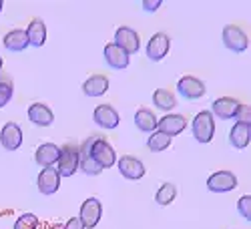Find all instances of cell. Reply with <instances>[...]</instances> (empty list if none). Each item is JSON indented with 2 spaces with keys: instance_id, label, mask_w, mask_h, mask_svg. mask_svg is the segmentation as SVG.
Listing matches in <instances>:
<instances>
[{
  "instance_id": "cb8c5ba5",
  "label": "cell",
  "mask_w": 251,
  "mask_h": 229,
  "mask_svg": "<svg viewBox=\"0 0 251 229\" xmlns=\"http://www.w3.org/2000/svg\"><path fill=\"white\" fill-rule=\"evenodd\" d=\"M135 125L143 133H155L157 131V117L149 109H139L135 113Z\"/></svg>"
},
{
  "instance_id": "6da1fadb",
  "label": "cell",
  "mask_w": 251,
  "mask_h": 229,
  "mask_svg": "<svg viewBox=\"0 0 251 229\" xmlns=\"http://www.w3.org/2000/svg\"><path fill=\"white\" fill-rule=\"evenodd\" d=\"M193 137L199 141V143H209L215 135V119L209 111H201L197 113V117L193 119Z\"/></svg>"
},
{
  "instance_id": "9c48e42d",
  "label": "cell",
  "mask_w": 251,
  "mask_h": 229,
  "mask_svg": "<svg viewBox=\"0 0 251 229\" xmlns=\"http://www.w3.org/2000/svg\"><path fill=\"white\" fill-rule=\"evenodd\" d=\"M36 183H38V191L43 195H52L60 187V173L56 171V167H45L40 171Z\"/></svg>"
},
{
  "instance_id": "d6986e66",
  "label": "cell",
  "mask_w": 251,
  "mask_h": 229,
  "mask_svg": "<svg viewBox=\"0 0 251 229\" xmlns=\"http://www.w3.org/2000/svg\"><path fill=\"white\" fill-rule=\"evenodd\" d=\"M58 153L60 149L52 143H43L34 153V161L40 165V167H52V165L58 161Z\"/></svg>"
},
{
  "instance_id": "4316f807",
  "label": "cell",
  "mask_w": 251,
  "mask_h": 229,
  "mask_svg": "<svg viewBox=\"0 0 251 229\" xmlns=\"http://www.w3.org/2000/svg\"><path fill=\"white\" fill-rule=\"evenodd\" d=\"M169 145H171V137L165 135V133H161V131H155V133L149 137V141H147V147H149L153 153L165 151L167 147H169Z\"/></svg>"
},
{
  "instance_id": "ac0fdd59",
  "label": "cell",
  "mask_w": 251,
  "mask_h": 229,
  "mask_svg": "<svg viewBox=\"0 0 251 229\" xmlns=\"http://www.w3.org/2000/svg\"><path fill=\"white\" fill-rule=\"evenodd\" d=\"M109 91V78L104 75H93L82 82V93L87 97H102Z\"/></svg>"
},
{
  "instance_id": "277c9868",
  "label": "cell",
  "mask_w": 251,
  "mask_h": 229,
  "mask_svg": "<svg viewBox=\"0 0 251 229\" xmlns=\"http://www.w3.org/2000/svg\"><path fill=\"white\" fill-rule=\"evenodd\" d=\"M223 45L233 52H243L249 47V38L239 26L229 25V26L223 28Z\"/></svg>"
},
{
  "instance_id": "4fadbf2b",
  "label": "cell",
  "mask_w": 251,
  "mask_h": 229,
  "mask_svg": "<svg viewBox=\"0 0 251 229\" xmlns=\"http://www.w3.org/2000/svg\"><path fill=\"white\" fill-rule=\"evenodd\" d=\"M119 171L125 179H131V181H137L145 175V165L137 159V157H131V155H125L119 159Z\"/></svg>"
},
{
  "instance_id": "5bb4252c",
  "label": "cell",
  "mask_w": 251,
  "mask_h": 229,
  "mask_svg": "<svg viewBox=\"0 0 251 229\" xmlns=\"http://www.w3.org/2000/svg\"><path fill=\"white\" fill-rule=\"evenodd\" d=\"M93 119L99 127L102 129H117L119 127V113L111 107V105H99L93 113Z\"/></svg>"
},
{
  "instance_id": "7402d4cb",
  "label": "cell",
  "mask_w": 251,
  "mask_h": 229,
  "mask_svg": "<svg viewBox=\"0 0 251 229\" xmlns=\"http://www.w3.org/2000/svg\"><path fill=\"white\" fill-rule=\"evenodd\" d=\"M251 139V125H243V123H235V127L229 133V143L233 145L235 149H245Z\"/></svg>"
},
{
  "instance_id": "8fae6325",
  "label": "cell",
  "mask_w": 251,
  "mask_h": 229,
  "mask_svg": "<svg viewBox=\"0 0 251 229\" xmlns=\"http://www.w3.org/2000/svg\"><path fill=\"white\" fill-rule=\"evenodd\" d=\"M187 127V119L183 115H165L163 119L157 121V131L169 135L171 139L179 133H183Z\"/></svg>"
},
{
  "instance_id": "f1b7e54d",
  "label": "cell",
  "mask_w": 251,
  "mask_h": 229,
  "mask_svg": "<svg viewBox=\"0 0 251 229\" xmlns=\"http://www.w3.org/2000/svg\"><path fill=\"white\" fill-rule=\"evenodd\" d=\"M12 82L6 80V78H0V109H2L6 102H10L12 99Z\"/></svg>"
},
{
  "instance_id": "83f0119b",
  "label": "cell",
  "mask_w": 251,
  "mask_h": 229,
  "mask_svg": "<svg viewBox=\"0 0 251 229\" xmlns=\"http://www.w3.org/2000/svg\"><path fill=\"white\" fill-rule=\"evenodd\" d=\"M38 227V217L34 213H25L20 215L14 223V229H36Z\"/></svg>"
},
{
  "instance_id": "1f68e13d",
  "label": "cell",
  "mask_w": 251,
  "mask_h": 229,
  "mask_svg": "<svg viewBox=\"0 0 251 229\" xmlns=\"http://www.w3.org/2000/svg\"><path fill=\"white\" fill-rule=\"evenodd\" d=\"M161 4H163L161 0H145V2H143V8L147 10V12H155V10H157Z\"/></svg>"
},
{
  "instance_id": "484cf974",
  "label": "cell",
  "mask_w": 251,
  "mask_h": 229,
  "mask_svg": "<svg viewBox=\"0 0 251 229\" xmlns=\"http://www.w3.org/2000/svg\"><path fill=\"white\" fill-rule=\"evenodd\" d=\"M175 197H177V187L173 183H163L159 187V191L155 193V201L159 205H169V203H173Z\"/></svg>"
},
{
  "instance_id": "d6a6232c",
  "label": "cell",
  "mask_w": 251,
  "mask_h": 229,
  "mask_svg": "<svg viewBox=\"0 0 251 229\" xmlns=\"http://www.w3.org/2000/svg\"><path fill=\"white\" fill-rule=\"evenodd\" d=\"M65 229H85V225H82V221H80L78 217H73V219L67 221Z\"/></svg>"
},
{
  "instance_id": "d4e9b609",
  "label": "cell",
  "mask_w": 251,
  "mask_h": 229,
  "mask_svg": "<svg viewBox=\"0 0 251 229\" xmlns=\"http://www.w3.org/2000/svg\"><path fill=\"white\" fill-rule=\"evenodd\" d=\"M153 102H155V107L161 109V111H171V109H175V105H177L175 95H173L169 89H157V91L153 93Z\"/></svg>"
},
{
  "instance_id": "2e32d148",
  "label": "cell",
  "mask_w": 251,
  "mask_h": 229,
  "mask_svg": "<svg viewBox=\"0 0 251 229\" xmlns=\"http://www.w3.org/2000/svg\"><path fill=\"white\" fill-rule=\"evenodd\" d=\"M104 60H107V65L111 69H117V71H123L129 67V54L123 49H119L115 43L104 47Z\"/></svg>"
},
{
  "instance_id": "ffe728a7",
  "label": "cell",
  "mask_w": 251,
  "mask_h": 229,
  "mask_svg": "<svg viewBox=\"0 0 251 229\" xmlns=\"http://www.w3.org/2000/svg\"><path fill=\"white\" fill-rule=\"evenodd\" d=\"M28 119L34 125H38V127H49V125H52V121H54V115L47 105H43V102H34V105L28 107Z\"/></svg>"
},
{
  "instance_id": "8992f818",
  "label": "cell",
  "mask_w": 251,
  "mask_h": 229,
  "mask_svg": "<svg viewBox=\"0 0 251 229\" xmlns=\"http://www.w3.org/2000/svg\"><path fill=\"white\" fill-rule=\"evenodd\" d=\"M100 215H102V205H100L99 199L91 197V199H87L85 203L80 205V215H78V219L82 221L85 229L97 227V223L100 221Z\"/></svg>"
},
{
  "instance_id": "7a4b0ae2",
  "label": "cell",
  "mask_w": 251,
  "mask_h": 229,
  "mask_svg": "<svg viewBox=\"0 0 251 229\" xmlns=\"http://www.w3.org/2000/svg\"><path fill=\"white\" fill-rule=\"evenodd\" d=\"M91 155L93 159L97 161V165L100 169H109L115 165L117 161V155L113 151L111 145L104 141L102 137H93V143H91Z\"/></svg>"
},
{
  "instance_id": "4dcf8cb0",
  "label": "cell",
  "mask_w": 251,
  "mask_h": 229,
  "mask_svg": "<svg viewBox=\"0 0 251 229\" xmlns=\"http://www.w3.org/2000/svg\"><path fill=\"white\" fill-rule=\"evenodd\" d=\"M235 119H237V123L251 125V107L249 105H239L237 113H235Z\"/></svg>"
},
{
  "instance_id": "3957f363",
  "label": "cell",
  "mask_w": 251,
  "mask_h": 229,
  "mask_svg": "<svg viewBox=\"0 0 251 229\" xmlns=\"http://www.w3.org/2000/svg\"><path fill=\"white\" fill-rule=\"evenodd\" d=\"M58 167L56 171L60 173V177H71L76 173L78 169V151L73 147V145H65L58 153Z\"/></svg>"
},
{
  "instance_id": "30bf717a",
  "label": "cell",
  "mask_w": 251,
  "mask_h": 229,
  "mask_svg": "<svg viewBox=\"0 0 251 229\" xmlns=\"http://www.w3.org/2000/svg\"><path fill=\"white\" fill-rule=\"evenodd\" d=\"M0 145L6 151H16L23 145V131L16 123H6L2 131H0Z\"/></svg>"
},
{
  "instance_id": "603a6c76",
  "label": "cell",
  "mask_w": 251,
  "mask_h": 229,
  "mask_svg": "<svg viewBox=\"0 0 251 229\" xmlns=\"http://www.w3.org/2000/svg\"><path fill=\"white\" fill-rule=\"evenodd\" d=\"M26 36H28V45L32 47H43L47 40V26L40 18H34L26 28Z\"/></svg>"
},
{
  "instance_id": "e575fe53",
  "label": "cell",
  "mask_w": 251,
  "mask_h": 229,
  "mask_svg": "<svg viewBox=\"0 0 251 229\" xmlns=\"http://www.w3.org/2000/svg\"><path fill=\"white\" fill-rule=\"evenodd\" d=\"M0 71H2V58H0Z\"/></svg>"
},
{
  "instance_id": "44dd1931",
  "label": "cell",
  "mask_w": 251,
  "mask_h": 229,
  "mask_svg": "<svg viewBox=\"0 0 251 229\" xmlns=\"http://www.w3.org/2000/svg\"><path fill=\"white\" fill-rule=\"evenodd\" d=\"M2 45L6 51H12V52H23L26 47H28V36H26V30H10L4 40H2Z\"/></svg>"
},
{
  "instance_id": "ba28073f",
  "label": "cell",
  "mask_w": 251,
  "mask_h": 229,
  "mask_svg": "<svg viewBox=\"0 0 251 229\" xmlns=\"http://www.w3.org/2000/svg\"><path fill=\"white\" fill-rule=\"evenodd\" d=\"M177 91L183 99L187 101H195V99H201L205 95V85H203V80L195 78V76H183L179 78L177 82Z\"/></svg>"
},
{
  "instance_id": "f546056e",
  "label": "cell",
  "mask_w": 251,
  "mask_h": 229,
  "mask_svg": "<svg viewBox=\"0 0 251 229\" xmlns=\"http://www.w3.org/2000/svg\"><path fill=\"white\" fill-rule=\"evenodd\" d=\"M237 211L249 221L251 219V197L249 195H243L241 199H239V203H237Z\"/></svg>"
},
{
  "instance_id": "e0dca14e",
  "label": "cell",
  "mask_w": 251,
  "mask_h": 229,
  "mask_svg": "<svg viewBox=\"0 0 251 229\" xmlns=\"http://www.w3.org/2000/svg\"><path fill=\"white\" fill-rule=\"evenodd\" d=\"M237 107H239V101H235V99H231V97H221V99H215V101H213V107H211L213 113H211V115H215V117L227 121V119H233V117H235Z\"/></svg>"
},
{
  "instance_id": "52a82bcc",
  "label": "cell",
  "mask_w": 251,
  "mask_h": 229,
  "mask_svg": "<svg viewBox=\"0 0 251 229\" xmlns=\"http://www.w3.org/2000/svg\"><path fill=\"white\" fill-rule=\"evenodd\" d=\"M115 45H117L119 49H123L127 54H135V52L139 51V47H141V40H139V34H137L133 28L121 26V28H117V32H115Z\"/></svg>"
},
{
  "instance_id": "836d02e7",
  "label": "cell",
  "mask_w": 251,
  "mask_h": 229,
  "mask_svg": "<svg viewBox=\"0 0 251 229\" xmlns=\"http://www.w3.org/2000/svg\"><path fill=\"white\" fill-rule=\"evenodd\" d=\"M2 6H4V2H2V0H0V12H2Z\"/></svg>"
},
{
  "instance_id": "5b68a950",
  "label": "cell",
  "mask_w": 251,
  "mask_h": 229,
  "mask_svg": "<svg viewBox=\"0 0 251 229\" xmlns=\"http://www.w3.org/2000/svg\"><path fill=\"white\" fill-rule=\"evenodd\" d=\"M237 187V177L231 171H217L207 179V189L213 193H227Z\"/></svg>"
},
{
  "instance_id": "7c38bea8",
  "label": "cell",
  "mask_w": 251,
  "mask_h": 229,
  "mask_svg": "<svg viewBox=\"0 0 251 229\" xmlns=\"http://www.w3.org/2000/svg\"><path fill=\"white\" fill-rule=\"evenodd\" d=\"M169 47H171V38L165 32H157L151 36L149 45H147V56L151 60H161L167 56V52H169Z\"/></svg>"
},
{
  "instance_id": "9a60e30c",
  "label": "cell",
  "mask_w": 251,
  "mask_h": 229,
  "mask_svg": "<svg viewBox=\"0 0 251 229\" xmlns=\"http://www.w3.org/2000/svg\"><path fill=\"white\" fill-rule=\"evenodd\" d=\"M91 143H93V137H89L82 143V147L78 149V169H82L87 175H99L102 169L99 167L97 161L91 155Z\"/></svg>"
}]
</instances>
